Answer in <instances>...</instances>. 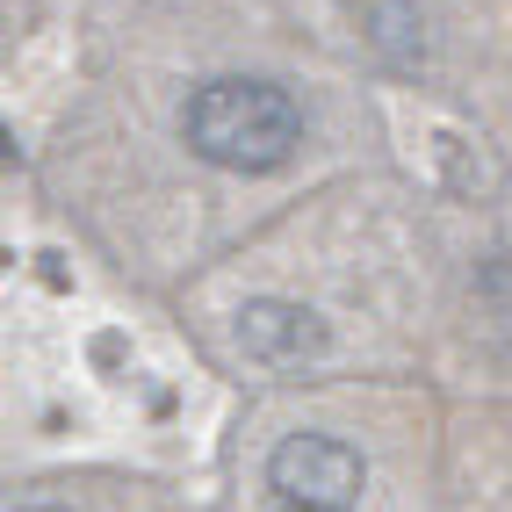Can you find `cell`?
<instances>
[{"label":"cell","instance_id":"5b68a950","mask_svg":"<svg viewBox=\"0 0 512 512\" xmlns=\"http://www.w3.org/2000/svg\"><path fill=\"white\" fill-rule=\"evenodd\" d=\"M289 512H303V505H289Z\"/></svg>","mask_w":512,"mask_h":512},{"label":"cell","instance_id":"7a4b0ae2","mask_svg":"<svg viewBox=\"0 0 512 512\" xmlns=\"http://www.w3.org/2000/svg\"><path fill=\"white\" fill-rule=\"evenodd\" d=\"M267 484L303 512H347L368 484V462L354 440L339 433H289L275 455H267Z\"/></svg>","mask_w":512,"mask_h":512},{"label":"cell","instance_id":"6da1fadb","mask_svg":"<svg viewBox=\"0 0 512 512\" xmlns=\"http://www.w3.org/2000/svg\"><path fill=\"white\" fill-rule=\"evenodd\" d=\"M188 152L224 166V174H275L303 145V109L275 80H210L181 109Z\"/></svg>","mask_w":512,"mask_h":512},{"label":"cell","instance_id":"277c9868","mask_svg":"<svg viewBox=\"0 0 512 512\" xmlns=\"http://www.w3.org/2000/svg\"><path fill=\"white\" fill-rule=\"evenodd\" d=\"M29 512H73V505H29Z\"/></svg>","mask_w":512,"mask_h":512},{"label":"cell","instance_id":"3957f363","mask_svg":"<svg viewBox=\"0 0 512 512\" xmlns=\"http://www.w3.org/2000/svg\"><path fill=\"white\" fill-rule=\"evenodd\" d=\"M238 347H246V361H260V368H303V361H318L332 339H325V318L311 303L253 296L246 311H238Z\"/></svg>","mask_w":512,"mask_h":512}]
</instances>
